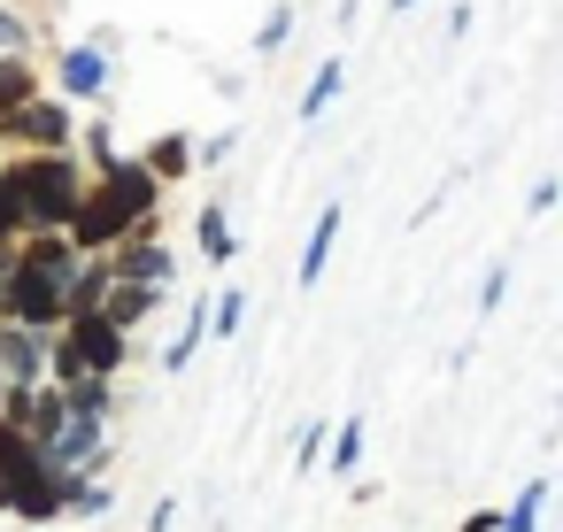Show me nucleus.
<instances>
[{"instance_id": "nucleus-1", "label": "nucleus", "mask_w": 563, "mask_h": 532, "mask_svg": "<svg viewBox=\"0 0 563 532\" xmlns=\"http://www.w3.org/2000/svg\"><path fill=\"white\" fill-rule=\"evenodd\" d=\"M155 201H163L155 170H147L140 155H109V163H101V178L78 193V209H70V224H63V240H70L78 255H109V247H124V240H155V232H163Z\"/></svg>"}, {"instance_id": "nucleus-2", "label": "nucleus", "mask_w": 563, "mask_h": 532, "mask_svg": "<svg viewBox=\"0 0 563 532\" xmlns=\"http://www.w3.org/2000/svg\"><path fill=\"white\" fill-rule=\"evenodd\" d=\"M86 255L63 232H32L24 247H9V278H0V324L24 332H55L70 317V270Z\"/></svg>"}, {"instance_id": "nucleus-3", "label": "nucleus", "mask_w": 563, "mask_h": 532, "mask_svg": "<svg viewBox=\"0 0 563 532\" xmlns=\"http://www.w3.org/2000/svg\"><path fill=\"white\" fill-rule=\"evenodd\" d=\"M132 363V332H117L101 309L93 317H63L47 332V386H70V378H117Z\"/></svg>"}, {"instance_id": "nucleus-4", "label": "nucleus", "mask_w": 563, "mask_h": 532, "mask_svg": "<svg viewBox=\"0 0 563 532\" xmlns=\"http://www.w3.org/2000/svg\"><path fill=\"white\" fill-rule=\"evenodd\" d=\"M16 186H24V232H63L86 193V163H78V147L16 155Z\"/></svg>"}, {"instance_id": "nucleus-5", "label": "nucleus", "mask_w": 563, "mask_h": 532, "mask_svg": "<svg viewBox=\"0 0 563 532\" xmlns=\"http://www.w3.org/2000/svg\"><path fill=\"white\" fill-rule=\"evenodd\" d=\"M0 140H9V147H32V155H55V147H70L78 140V124H70V109L63 101H16L9 117H0Z\"/></svg>"}, {"instance_id": "nucleus-6", "label": "nucleus", "mask_w": 563, "mask_h": 532, "mask_svg": "<svg viewBox=\"0 0 563 532\" xmlns=\"http://www.w3.org/2000/svg\"><path fill=\"white\" fill-rule=\"evenodd\" d=\"M47 470V455L32 447V432H16L9 417H0V517H16V501H24V486Z\"/></svg>"}, {"instance_id": "nucleus-7", "label": "nucleus", "mask_w": 563, "mask_h": 532, "mask_svg": "<svg viewBox=\"0 0 563 532\" xmlns=\"http://www.w3.org/2000/svg\"><path fill=\"white\" fill-rule=\"evenodd\" d=\"M0 386H47V332L0 324Z\"/></svg>"}, {"instance_id": "nucleus-8", "label": "nucleus", "mask_w": 563, "mask_h": 532, "mask_svg": "<svg viewBox=\"0 0 563 532\" xmlns=\"http://www.w3.org/2000/svg\"><path fill=\"white\" fill-rule=\"evenodd\" d=\"M109 278L170 286V278H178V263H170V247H163V240H124V247H109Z\"/></svg>"}, {"instance_id": "nucleus-9", "label": "nucleus", "mask_w": 563, "mask_h": 532, "mask_svg": "<svg viewBox=\"0 0 563 532\" xmlns=\"http://www.w3.org/2000/svg\"><path fill=\"white\" fill-rule=\"evenodd\" d=\"M163 301H170L163 286H132V278H109V293H101V317H109L117 332H140V324H147V317H155Z\"/></svg>"}, {"instance_id": "nucleus-10", "label": "nucleus", "mask_w": 563, "mask_h": 532, "mask_svg": "<svg viewBox=\"0 0 563 532\" xmlns=\"http://www.w3.org/2000/svg\"><path fill=\"white\" fill-rule=\"evenodd\" d=\"M101 86H109V55L101 47H63V93L101 101Z\"/></svg>"}, {"instance_id": "nucleus-11", "label": "nucleus", "mask_w": 563, "mask_h": 532, "mask_svg": "<svg viewBox=\"0 0 563 532\" xmlns=\"http://www.w3.org/2000/svg\"><path fill=\"white\" fill-rule=\"evenodd\" d=\"M332 240H340V201H324L317 209V232H309V247H301V293H317V278H324V263H332Z\"/></svg>"}, {"instance_id": "nucleus-12", "label": "nucleus", "mask_w": 563, "mask_h": 532, "mask_svg": "<svg viewBox=\"0 0 563 532\" xmlns=\"http://www.w3.org/2000/svg\"><path fill=\"white\" fill-rule=\"evenodd\" d=\"M140 163L155 170V186H163V178H186V163H194V140H186V132H163V140L140 155Z\"/></svg>"}, {"instance_id": "nucleus-13", "label": "nucleus", "mask_w": 563, "mask_h": 532, "mask_svg": "<svg viewBox=\"0 0 563 532\" xmlns=\"http://www.w3.org/2000/svg\"><path fill=\"white\" fill-rule=\"evenodd\" d=\"M540 501H548V478H532V486L509 501V517H494V532H540Z\"/></svg>"}, {"instance_id": "nucleus-14", "label": "nucleus", "mask_w": 563, "mask_h": 532, "mask_svg": "<svg viewBox=\"0 0 563 532\" xmlns=\"http://www.w3.org/2000/svg\"><path fill=\"white\" fill-rule=\"evenodd\" d=\"M32 93H40V86H32V63L9 55V63H0V117H9L16 101H32Z\"/></svg>"}, {"instance_id": "nucleus-15", "label": "nucleus", "mask_w": 563, "mask_h": 532, "mask_svg": "<svg viewBox=\"0 0 563 532\" xmlns=\"http://www.w3.org/2000/svg\"><path fill=\"white\" fill-rule=\"evenodd\" d=\"M332 93H340V63H324V70H317V78H309V93H301V117H309V124H317V117H324V109H332Z\"/></svg>"}, {"instance_id": "nucleus-16", "label": "nucleus", "mask_w": 563, "mask_h": 532, "mask_svg": "<svg viewBox=\"0 0 563 532\" xmlns=\"http://www.w3.org/2000/svg\"><path fill=\"white\" fill-rule=\"evenodd\" d=\"M201 255H209V263H232V232H224V209H217V201L201 209Z\"/></svg>"}, {"instance_id": "nucleus-17", "label": "nucleus", "mask_w": 563, "mask_h": 532, "mask_svg": "<svg viewBox=\"0 0 563 532\" xmlns=\"http://www.w3.org/2000/svg\"><path fill=\"white\" fill-rule=\"evenodd\" d=\"M355 463H363V417H347V424H340V440H332V470L347 478Z\"/></svg>"}, {"instance_id": "nucleus-18", "label": "nucleus", "mask_w": 563, "mask_h": 532, "mask_svg": "<svg viewBox=\"0 0 563 532\" xmlns=\"http://www.w3.org/2000/svg\"><path fill=\"white\" fill-rule=\"evenodd\" d=\"M240 317H247V293H232V286H224V293H217V309H209V332H224V340H232V332H240Z\"/></svg>"}, {"instance_id": "nucleus-19", "label": "nucleus", "mask_w": 563, "mask_h": 532, "mask_svg": "<svg viewBox=\"0 0 563 532\" xmlns=\"http://www.w3.org/2000/svg\"><path fill=\"white\" fill-rule=\"evenodd\" d=\"M24 47H32V24L0 9V63H9V55H24Z\"/></svg>"}, {"instance_id": "nucleus-20", "label": "nucleus", "mask_w": 563, "mask_h": 532, "mask_svg": "<svg viewBox=\"0 0 563 532\" xmlns=\"http://www.w3.org/2000/svg\"><path fill=\"white\" fill-rule=\"evenodd\" d=\"M501 293H509V263H494V270H486V286H478V317H494V309H501Z\"/></svg>"}, {"instance_id": "nucleus-21", "label": "nucleus", "mask_w": 563, "mask_h": 532, "mask_svg": "<svg viewBox=\"0 0 563 532\" xmlns=\"http://www.w3.org/2000/svg\"><path fill=\"white\" fill-rule=\"evenodd\" d=\"M286 32H294V9H271V24H263V40H255V47H263V55H278V47H286Z\"/></svg>"}, {"instance_id": "nucleus-22", "label": "nucleus", "mask_w": 563, "mask_h": 532, "mask_svg": "<svg viewBox=\"0 0 563 532\" xmlns=\"http://www.w3.org/2000/svg\"><path fill=\"white\" fill-rule=\"evenodd\" d=\"M494 517H501V509H478V517H463V532H494Z\"/></svg>"}]
</instances>
